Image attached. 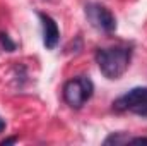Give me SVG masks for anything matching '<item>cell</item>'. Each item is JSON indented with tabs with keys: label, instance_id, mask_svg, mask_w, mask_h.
I'll use <instances>...</instances> for the list:
<instances>
[{
	"label": "cell",
	"instance_id": "cell-1",
	"mask_svg": "<svg viewBox=\"0 0 147 146\" xmlns=\"http://www.w3.org/2000/svg\"><path fill=\"white\" fill-rule=\"evenodd\" d=\"M132 55H134V48L130 45H115L108 48H98L94 53V59L101 74L106 79L115 81V79H120L128 71Z\"/></svg>",
	"mask_w": 147,
	"mask_h": 146
},
{
	"label": "cell",
	"instance_id": "cell-2",
	"mask_svg": "<svg viewBox=\"0 0 147 146\" xmlns=\"http://www.w3.org/2000/svg\"><path fill=\"white\" fill-rule=\"evenodd\" d=\"M94 95V83L87 76H77L69 79L62 88L63 102L74 110L82 108Z\"/></svg>",
	"mask_w": 147,
	"mask_h": 146
},
{
	"label": "cell",
	"instance_id": "cell-3",
	"mask_svg": "<svg viewBox=\"0 0 147 146\" xmlns=\"http://www.w3.org/2000/svg\"><path fill=\"white\" fill-rule=\"evenodd\" d=\"M111 105L115 112H128L147 119V86L132 88L125 95L118 96Z\"/></svg>",
	"mask_w": 147,
	"mask_h": 146
},
{
	"label": "cell",
	"instance_id": "cell-4",
	"mask_svg": "<svg viewBox=\"0 0 147 146\" xmlns=\"http://www.w3.org/2000/svg\"><path fill=\"white\" fill-rule=\"evenodd\" d=\"M84 12L92 28L103 31L105 35H113L116 31V17L106 5L98 3V2H89L86 3Z\"/></svg>",
	"mask_w": 147,
	"mask_h": 146
},
{
	"label": "cell",
	"instance_id": "cell-5",
	"mask_svg": "<svg viewBox=\"0 0 147 146\" xmlns=\"http://www.w3.org/2000/svg\"><path fill=\"white\" fill-rule=\"evenodd\" d=\"M39 21H41V28H43V45L46 50H55L58 41H60V28L57 24V21L45 14V12H39L38 14Z\"/></svg>",
	"mask_w": 147,
	"mask_h": 146
},
{
	"label": "cell",
	"instance_id": "cell-6",
	"mask_svg": "<svg viewBox=\"0 0 147 146\" xmlns=\"http://www.w3.org/2000/svg\"><path fill=\"white\" fill-rule=\"evenodd\" d=\"M128 139L130 136L125 132H113L103 141V145H128Z\"/></svg>",
	"mask_w": 147,
	"mask_h": 146
},
{
	"label": "cell",
	"instance_id": "cell-7",
	"mask_svg": "<svg viewBox=\"0 0 147 146\" xmlns=\"http://www.w3.org/2000/svg\"><path fill=\"white\" fill-rule=\"evenodd\" d=\"M0 46L5 50V52H16L17 48V43L9 36L5 31H0Z\"/></svg>",
	"mask_w": 147,
	"mask_h": 146
},
{
	"label": "cell",
	"instance_id": "cell-8",
	"mask_svg": "<svg viewBox=\"0 0 147 146\" xmlns=\"http://www.w3.org/2000/svg\"><path fill=\"white\" fill-rule=\"evenodd\" d=\"M128 145H147V136H137V138H130Z\"/></svg>",
	"mask_w": 147,
	"mask_h": 146
},
{
	"label": "cell",
	"instance_id": "cell-9",
	"mask_svg": "<svg viewBox=\"0 0 147 146\" xmlns=\"http://www.w3.org/2000/svg\"><path fill=\"white\" fill-rule=\"evenodd\" d=\"M14 143H17V136H12V138H7V139L0 141V145H2V146H5V145H14Z\"/></svg>",
	"mask_w": 147,
	"mask_h": 146
},
{
	"label": "cell",
	"instance_id": "cell-10",
	"mask_svg": "<svg viewBox=\"0 0 147 146\" xmlns=\"http://www.w3.org/2000/svg\"><path fill=\"white\" fill-rule=\"evenodd\" d=\"M3 131H5V120H3V119L0 117V134H2Z\"/></svg>",
	"mask_w": 147,
	"mask_h": 146
}]
</instances>
